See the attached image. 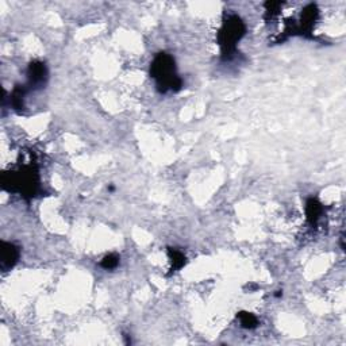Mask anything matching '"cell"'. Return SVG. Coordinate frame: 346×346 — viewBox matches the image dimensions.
I'll return each mask as SVG.
<instances>
[{
  "label": "cell",
  "mask_w": 346,
  "mask_h": 346,
  "mask_svg": "<svg viewBox=\"0 0 346 346\" xmlns=\"http://www.w3.org/2000/svg\"><path fill=\"white\" fill-rule=\"evenodd\" d=\"M241 323H242L243 328H255V323H257V319L252 314H248V312H242L241 315Z\"/></svg>",
  "instance_id": "obj_6"
},
{
  "label": "cell",
  "mask_w": 346,
  "mask_h": 346,
  "mask_svg": "<svg viewBox=\"0 0 346 346\" xmlns=\"http://www.w3.org/2000/svg\"><path fill=\"white\" fill-rule=\"evenodd\" d=\"M46 77V69L41 62H34L30 65V79L34 84H42L43 79Z\"/></svg>",
  "instance_id": "obj_4"
},
{
  "label": "cell",
  "mask_w": 346,
  "mask_h": 346,
  "mask_svg": "<svg viewBox=\"0 0 346 346\" xmlns=\"http://www.w3.org/2000/svg\"><path fill=\"white\" fill-rule=\"evenodd\" d=\"M19 250L11 245V243H3L1 248V267L10 268L12 267L17 260H18Z\"/></svg>",
  "instance_id": "obj_3"
},
{
  "label": "cell",
  "mask_w": 346,
  "mask_h": 346,
  "mask_svg": "<svg viewBox=\"0 0 346 346\" xmlns=\"http://www.w3.org/2000/svg\"><path fill=\"white\" fill-rule=\"evenodd\" d=\"M118 262H119V258H118L116 255H109L104 258L103 262H102V265H103L106 269H112V268H115L116 265H118Z\"/></svg>",
  "instance_id": "obj_7"
},
{
  "label": "cell",
  "mask_w": 346,
  "mask_h": 346,
  "mask_svg": "<svg viewBox=\"0 0 346 346\" xmlns=\"http://www.w3.org/2000/svg\"><path fill=\"white\" fill-rule=\"evenodd\" d=\"M321 211H322L321 204L316 200L311 199V200L307 203V215H309V218H310L311 220H316L318 217H319V214H321Z\"/></svg>",
  "instance_id": "obj_5"
},
{
  "label": "cell",
  "mask_w": 346,
  "mask_h": 346,
  "mask_svg": "<svg viewBox=\"0 0 346 346\" xmlns=\"http://www.w3.org/2000/svg\"><path fill=\"white\" fill-rule=\"evenodd\" d=\"M243 31H245V29H243L242 22L237 17H233L226 22L225 26H223V30H222V34H220V38H222V42H223L227 50L231 49L234 42H237L238 39L243 36Z\"/></svg>",
  "instance_id": "obj_2"
},
{
  "label": "cell",
  "mask_w": 346,
  "mask_h": 346,
  "mask_svg": "<svg viewBox=\"0 0 346 346\" xmlns=\"http://www.w3.org/2000/svg\"><path fill=\"white\" fill-rule=\"evenodd\" d=\"M153 73L154 77L160 80V85H164L165 88L173 90V87H180V81L175 76V62L169 55H158L153 64Z\"/></svg>",
  "instance_id": "obj_1"
}]
</instances>
